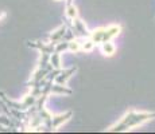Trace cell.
<instances>
[{
    "mask_svg": "<svg viewBox=\"0 0 155 134\" xmlns=\"http://www.w3.org/2000/svg\"><path fill=\"white\" fill-rule=\"evenodd\" d=\"M73 91L70 89H68L65 85H58V83H53L51 87V94H64V95H70Z\"/></svg>",
    "mask_w": 155,
    "mask_h": 134,
    "instance_id": "cell-10",
    "label": "cell"
},
{
    "mask_svg": "<svg viewBox=\"0 0 155 134\" xmlns=\"http://www.w3.org/2000/svg\"><path fill=\"white\" fill-rule=\"evenodd\" d=\"M65 15H66V19L69 20V23H71L76 17H78V10L74 4H69L65 7Z\"/></svg>",
    "mask_w": 155,
    "mask_h": 134,
    "instance_id": "cell-9",
    "label": "cell"
},
{
    "mask_svg": "<svg viewBox=\"0 0 155 134\" xmlns=\"http://www.w3.org/2000/svg\"><path fill=\"white\" fill-rule=\"evenodd\" d=\"M68 27H69V24H62V26H59L57 30H54V31L49 35V42L58 43V42L64 40V36H65V34H66Z\"/></svg>",
    "mask_w": 155,
    "mask_h": 134,
    "instance_id": "cell-6",
    "label": "cell"
},
{
    "mask_svg": "<svg viewBox=\"0 0 155 134\" xmlns=\"http://www.w3.org/2000/svg\"><path fill=\"white\" fill-rule=\"evenodd\" d=\"M69 51V42L66 40H61L58 43H55V52H65Z\"/></svg>",
    "mask_w": 155,
    "mask_h": 134,
    "instance_id": "cell-14",
    "label": "cell"
},
{
    "mask_svg": "<svg viewBox=\"0 0 155 134\" xmlns=\"http://www.w3.org/2000/svg\"><path fill=\"white\" fill-rule=\"evenodd\" d=\"M123 31V26L121 24H111L105 27H99V28L91 31V39L96 44H101L104 42L112 40L113 38L119 36Z\"/></svg>",
    "mask_w": 155,
    "mask_h": 134,
    "instance_id": "cell-2",
    "label": "cell"
},
{
    "mask_svg": "<svg viewBox=\"0 0 155 134\" xmlns=\"http://www.w3.org/2000/svg\"><path fill=\"white\" fill-rule=\"evenodd\" d=\"M155 120V113L154 111H136V110H130L121 117V120L116 122L115 125L109 126L107 129L108 133H123L128 130L138 127L146 122Z\"/></svg>",
    "mask_w": 155,
    "mask_h": 134,
    "instance_id": "cell-1",
    "label": "cell"
},
{
    "mask_svg": "<svg viewBox=\"0 0 155 134\" xmlns=\"http://www.w3.org/2000/svg\"><path fill=\"white\" fill-rule=\"evenodd\" d=\"M94 46H96V43H94V42L92 40L91 38H85V40L81 42V51L91 52L92 50L94 48Z\"/></svg>",
    "mask_w": 155,
    "mask_h": 134,
    "instance_id": "cell-12",
    "label": "cell"
},
{
    "mask_svg": "<svg viewBox=\"0 0 155 134\" xmlns=\"http://www.w3.org/2000/svg\"><path fill=\"white\" fill-rule=\"evenodd\" d=\"M50 63L53 64V67L55 70H61L62 68V61H61V52H53L50 56Z\"/></svg>",
    "mask_w": 155,
    "mask_h": 134,
    "instance_id": "cell-11",
    "label": "cell"
},
{
    "mask_svg": "<svg viewBox=\"0 0 155 134\" xmlns=\"http://www.w3.org/2000/svg\"><path fill=\"white\" fill-rule=\"evenodd\" d=\"M69 51L74 52V54L81 51V40H78L77 38L74 40H70L69 42Z\"/></svg>",
    "mask_w": 155,
    "mask_h": 134,
    "instance_id": "cell-13",
    "label": "cell"
},
{
    "mask_svg": "<svg viewBox=\"0 0 155 134\" xmlns=\"http://www.w3.org/2000/svg\"><path fill=\"white\" fill-rule=\"evenodd\" d=\"M70 26H71V28L74 30V32H76L77 38H82V39H85V38L91 36V31L86 28L85 22H82L80 17H76V19L71 22Z\"/></svg>",
    "mask_w": 155,
    "mask_h": 134,
    "instance_id": "cell-4",
    "label": "cell"
},
{
    "mask_svg": "<svg viewBox=\"0 0 155 134\" xmlns=\"http://www.w3.org/2000/svg\"><path fill=\"white\" fill-rule=\"evenodd\" d=\"M69 4H73V0H66V5H69Z\"/></svg>",
    "mask_w": 155,
    "mask_h": 134,
    "instance_id": "cell-15",
    "label": "cell"
},
{
    "mask_svg": "<svg viewBox=\"0 0 155 134\" xmlns=\"http://www.w3.org/2000/svg\"><path fill=\"white\" fill-rule=\"evenodd\" d=\"M27 46L32 47V48H37L41 54H50L51 55L53 52L55 51V43L50 42V43H43L42 40H37V42H27Z\"/></svg>",
    "mask_w": 155,
    "mask_h": 134,
    "instance_id": "cell-3",
    "label": "cell"
},
{
    "mask_svg": "<svg viewBox=\"0 0 155 134\" xmlns=\"http://www.w3.org/2000/svg\"><path fill=\"white\" fill-rule=\"evenodd\" d=\"M77 71V67H70V68H61L59 73L57 74L54 82L58 85H66V82L71 78V75H74Z\"/></svg>",
    "mask_w": 155,
    "mask_h": 134,
    "instance_id": "cell-5",
    "label": "cell"
},
{
    "mask_svg": "<svg viewBox=\"0 0 155 134\" xmlns=\"http://www.w3.org/2000/svg\"><path fill=\"white\" fill-rule=\"evenodd\" d=\"M71 117H73V111H71V110H69V111H66V113H64V114L54 115V117H53V130L57 132V129H58L61 125H64L65 122L69 121Z\"/></svg>",
    "mask_w": 155,
    "mask_h": 134,
    "instance_id": "cell-7",
    "label": "cell"
},
{
    "mask_svg": "<svg viewBox=\"0 0 155 134\" xmlns=\"http://www.w3.org/2000/svg\"><path fill=\"white\" fill-rule=\"evenodd\" d=\"M100 48H101V52H103L104 56H113L115 55V52H116V47H115V44H113L111 40L101 43Z\"/></svg>",
    "mask_w": 155,
    "mask_h": 134,
    "instance_id": "cell-8",
    "label": "cell"
}]
</instances>
